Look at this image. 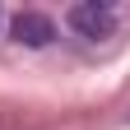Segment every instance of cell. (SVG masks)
<instances>
[{
    "mask_svg": "<svg viewBox=\"0 0 130 130\" xmlns=\"http://www.w3.org/2000/svg\"><path fill=\"white\" fill-rule=\"evenodd\" d=\"M70 28L79 32V37H93V42H102L116 32V14H111L107 0H79V5H70Z\"/></svg>",
    "mask_w": 130,
    "mask_h": 130,
    "instance_id": "obj_1",
    "label": "cell"
},
{
    "mask_svg": "<svg viewBox=\"0 0 130 130\" xmlns=\"http://www.w3.org/2000/svg\"><path fill=\"white\" fill-rule=\"evenodd\" d=\"M9 32H14L19 46H46V42L56 37V23L46 19V14H37V9H23V14H14Z\"/></svg>",
    "mask_w": 130,
    "mask_h": 130,
    "instance_id": "obj_2",
    "label": "cell"
}]
</instances>
